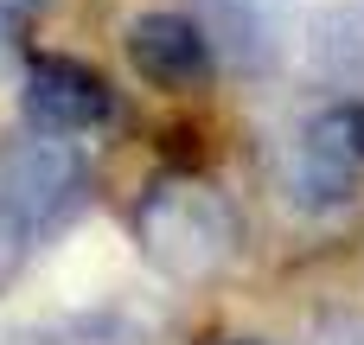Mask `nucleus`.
I'll return each mask as SVG.
<instances>
[{
    "mask_svg": "<svg viewBox=\"0 0 364 345\" xmlns=\"http://www.w3.org/2000/svg\"><path fill=\"white\" fill-rule=\"evenodd\" d=\"M134 243H141L154 275L198 288V282H218L224 269H237V256H243V211L211 179L173 166V173L147 179V192L134 198Z\"/></svg>",
    "mask_w": 364,
    "mask_h": 345,
    "instance_id": "nucleus-1",
    "label": "nucleus"
},
{
    "mask_svg": "<svg viewBox=\"0 0 364 345\" xmlns=\"http://www.w3.org/2000/svg\"><path fill=\"white\" fill-rule=\"evenodd\" d=\"M90 205V160L70 134H32L0 147V250L26 256L70 230Z\"/></svg>",
    "mask_w": 364,
    "mask_h": 345,
    "instance_id": "nucleus-2",
    "label": "nucleus"
},
{
    "mask_svg": "<svg viewBox=\"0 0 364 345\" xmlns=\"http://www.w3.org/2000/svg\"><path fill=\"white\" fill-rule=\"evenodd\" d=\"M275 179H282V198L307 218H326V211H346L358 205L364 186V102H333L320 115H307L282 160H275Z\"/></svg>",
    "mask_w": 364,
    "mask_h": 345,
    "instance_id": "nucleus-3",
    "label": "nucleus"
},
{
    "mask_svg": "<svg viewBox=\"0 0 364 345\" xmlns=\"http://www.w3.org/2000/svg\"><path fill=\"white\" fill-rule=\"evenodd\" d=\"M19 102L32 115V128L45 134H90L115 115V96L102 83V70H90L83 58H64V51H32L26 70H19Z\"/></svg>",
    "mask_w": 364,
    "mask_h": 345,
    "instance_id": "nucleus-4",
    "label": "nucleus"
},
{
    "mask_svg": "<svg viewBox=\"0 0 364 345\" xmlns=\"http://www.w3.org/2000/svg\"><path fill=\"white\" fill-rule=\"evenodd\" d=\"M128 64L154 90H198L218 70L198 19H186V13H134L128 19Z\"/></svg>",
    "mask_w": 364,
    "mask_h": 345,
    "instance_id": "nucleus-5",
    "label": "nucleus"
},
{
    "mask_svg": "<svg viewBox=\"0 0 364 345\" xmlns=\"http://www.w3.org/2000/svg\"><path fill=\"white\" fill-rule=\"evenodd\" d=\"M198 32L211 58L237 77H269L282 58V6L269 0H198Z\"/></svg>",
    "mask_w": 364,
    "mask_h": 345,
    "instance_id": "nucleus-6",
    "label": "nucleus"
},
{
    "mask_svg": "<svg viewBox=\"0 0 364 345\" xmlns=\"http://www.w3.org/2000/svg\"><path fill=\"white\" fill-rule=\"evenodd\" d=\"M314 64H320L333 83H358L364 77V13L333 6V13L314 26Z\"/></svg>",
    "mask_w": 364,
    "mask_h": 345,
    "instance_id": "nucleus-7",
    "label": "nucleus"
},
{
    "mask_svg": "<svg viewBox=\"0 0 364 345\" xmlns=\"http://www.w3.org/2000/svg\"><path fill=\"white\" fill-rule=\"evenodd\" d=\"M314 345H364V314L358 307H326L314 320Z\"/></svg>",
    "mask_w": 364,
    "mask_h": 345,
    "instance_id": "nucleus-8",
    "label": "nucleus"
},
{
    "mask_svg": "<svg viewBox=\"0 0 364 345\" xmlns=\"http://www.w3.org/2000/svg\"><path fill=\"white\" fill-rule=\"evenodd\" d=\"M32 6H38V0H0V13H6L13 26H26V19H32Z\"/></svg>",
    "mask_w": 364,
    "mask_h": 345,
    "instance_id": "nucleus-9",
    "label": "nucleus"
},
{
    "mask_svg": "<svg viewBox=\"0 0 364 345\" xmlns=\"http://www.w3.org/2000/svg\"><path fill=\"white\" fill-rule=\"evenodd\" d=\"M218 345H269V339H218Z\"/></svg>",
    "mask_w": 364,
    "mask_h": 345,
    "instance_id": "nucleus-10",
    "label": "nucleus"
}]
</instances>
